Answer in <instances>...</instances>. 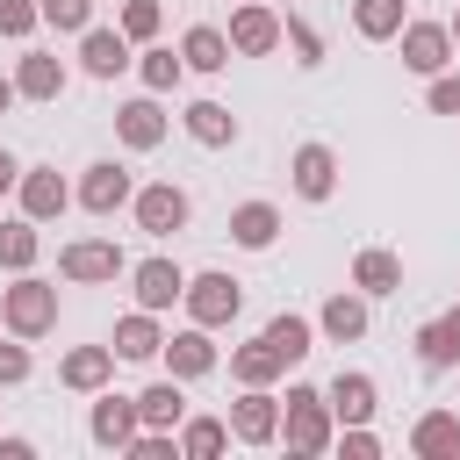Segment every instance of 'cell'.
I'll use <instances>...</instances> for the list:
<instances>
[{
	"mask_svg": "<svg viewBox=\"0 0 460 460\" xmlns=\"http://www.w3.org/2000/svg\"><path fill=\"white\" fill-rule=\"evenodd\" d=\"M0 316H7V331H14V338H43V331L58 323V288H50V280H36V273H22V280L0 295Z\"/></svg>",
	"mask_w": 460,
	"mask_h": 460,
	"instance_id": "6da1fadb",
	"label": "cell"
},
{
	"mask_svg": "<svg viewBox=\"0 0 460 460\" xmlns=\"http://www.w3.org/2000/svg\"><path fill=\"white\" fill-rule=\"evenodd\" d=\"M280 431H288V453H323V446H331V395H316V388H288V417H280Z\"/></svg>",
	"mask_w": 460,
	"mask_h": 460,
	"instance_id": "7a4b0ae2",
	"label": "cell"
},
{
	"mask_svg": "<svg viewBox=\"0 0 460 460\" xmlns=\"http://www.w3.org/2000/svg\"><path fill=\"white\" fill-rule=\"evenodd\" d=\"M180 302H187V316H194V323H208V331H216V323H230V316L244 309V288H237L230 273H194Z\"/></svg>",
	"mask_w": 460,
	"mask_h": 460,
	"instance_id": "3957f363",
	"label": "cell"
},
{
	"mask_svg": "<svg viewBox=\"0 0 460 460\" xmlns=\"http://www.w3.org/2000/svg\"><path fill=\"white\" fill-rule=\"evenodd\" d=\"M86 431H93V446H101V453H129V438L144 431V410H137L129 395H101Z\"/></svg>",
	"mask_w": 460,
	"mask_h": 460,
	"instance_id": "277c9868",
	"label": "cell"
},
{
	"mask_svg": "<svg viewBox=\"0 0 460 460\" xmlns=\"http://www.w3.org/2000/svg\"><path fill=\"white\" fill-rule=\"evenodd\" d=\"M230 438H244V446H273V438H280V402H273L266 388H244V395L230 402Z\"/></svg>",
	"mask_w": 460,
	"mask_h": 460,
	"instance_id": "5b68a950",
	"label": "cell"
},
{
	"mask_svg": "<svg viewBox=\"0 0 460 460\" xmlns=\"http://www.w3.org/2000/svg\"><path fill=\"white\" fill-rule=\"evenodd\" d=\"M65 201H72V187L58 180V165H22V216H29V223L65 216Z\"/></svg>",
	"mask_w": 460,
	"mask_h": 460,
	"instance_id": "8992f818",
	"label": "cell"
},
{
	"mask_svg": "<svg viewBox=\"0 0 460 460\" xmlns=\"http://www.w3.org/2000/svg\"><path fill=\"white\" fill-rule=\"evenodd\" d=\"M58 273H65V280H115V273H122V252H115L108 237H79V244L58 252Z\"/></svg>",
	"mask_w": 460,
	"mask_h": 460,
	"instance_id": "52a82bcc",
	"label": "cell"
},
{
	"mask_svg": "<svg viewBox=\"0 0 460 460\" xmlns=\"http://www.w3.org/2000/svg\"><path fill=\"white\" fill-rule=\"evenodd\" d=\"M129 280H137V309H151V316L187 295V273L172 259H144V266H129Z\"/></svg>",
	"mask_w": 460,
	"mask_h": 460,
	"instance_id": "ba28073f",
	"label": "cell"
},
{
	"mask_svg": "<svg viewBox=\"0 0 460 460\" xmlns=\"http://www.w3.org/2000/svg\"><path fill=\"white\" fill-rule=\"evenodd\" d=\"M79 201H86L93 216H115L122 201H137V187H129V172H122L115 158H101V165H86V180H79Z\"/></svg>",
	"mask_w": 460,
	"mask_h": 460,
	"instance_id": "9c48e42d",
	"label": "cell"
},
{
	"mask_svg": "<svg viewBox=\"0 0 460 460\" xmlns=\"http://www.w3.org/2000/svg\"><path fill=\"white\" fill-rule=\"evenodd\" d=\"M273 43H280V22H273L259 0H244V7L230 14V50H237V58H266Z\"/></svg>",
	"mask_w": 460,
	"mask_h": 460,
	"instance_id": "30bf717a",
	"label": "cell"
},
{
	"mask_svg": "<svg viewBox=\"0 0 460 460\" xmlns=\"http://www.w3.org/2000/svg\"><path fill=\"white\" fill-rule=\"evenodd\" d=\"M453 58V29H438V22H402V65L410 72H438Z\"/></svg>",
	"mask_w": 460,
	"mask_h": 460,
	"instance_id": "8fae6325",
	"label": "cell"
},
{
	"mask_svg": "<svg viewBox=\"0 0 460 460\" xmlns=\"http://www.w3.org/2000/svg\"><path fill=\"white\" fill-rule=\"evenodd\" d=\"M137 223H144L151 237H172V230L187 223V194H180L172 180H158V187H144V194H137Z\"/></svg>",
	"mask_w": 460,
	"mask_h": 460,
	"instance_id": "7c38bea8",
	"label": "cell"
},
{
	"mask_svg": "<svg viewBox=\"0 0 460 460\" xmlns=\"http://www.w3.org/2000/svg\"><path fill=\"white\" fill-rule=\"evenodd\" d=\"M79 65H86L93 79H115V72L129 65V36H122V29H79Z\"/></svg>",
	"mask_w": 460,
	"mask_h": 460,
	"instance_id": "4fadbf2b",
	"label": "cell"
},
{
	"mask_svg": "<svg viewBox=\"0 0 460 460\" xmlns=\"http://www.w3.org/2000/svg\"><path fill=\"white\" fill-rule=\"evenodd\" d=\"M115 137H122L129 151H158V144H165V108H158V101H129V108H115Z\"/></svg>",
	"mask_w": 460,
	"mask_h": 460,
	"instance_id": "5bb4252c",
	"label": "cell"
},
{
	"mask_svg": "<svg viewBox=\"0 0 460 460\" xmlns=\"http://www.w3.org/2000/svg\"><path fill=\"white\" fill-rule=\"evenodd\" d=\"M331 187H338L331 144H302V151H295V194H302V201H331Z\"/></svg>",
	"mask_w": 460,
	"mask_h": 460,
	"instance_id": "9a60e30c",
	"label": "cell"
},
{
	"mask_svg": "<svg viewBox=\"0 0 460 460\" xmlns=\"http://www.w3.org/2000/svg\"><path fill=\"white\" fill-rule=\"evenodd\" d=\"M108 374H115V345H79V352H65V367H58V381L79 388V395L108 388Z\"/></svg>",
	"mask_w": 460,
	"mask_h": 460,
	"instance_id": "2e32d148",
	"label": "cell"
},
{
	"mask_svg": "<svg viewBox=\"0 0 460 460\" xmlns=\"http://www.w3.org/2000/svg\"><path fill=\"white\" fill-rule=\"evenodd\" d=\"M165 367H172L180 381H201V374L216 367V345H208V323H194V331H180V338H165Z\"/></svg>",
	"mask_w": 460,
	"mask_h": 460,
	"instance_id": "e0dca14e",
	"label": "cell"
},
{
	"mask_svg": "<svg viewBox=\"0 0 460 460\" xmlns=\"http://www.w3.org/2000/svg\"><path fill=\"white\" fill-rule=\"evenodd\" d=\"M230 237H237L244 252H266V244L280 237V208H273V201H244V208H230Z\"/></svg>",
	"mask_w": 460,
	"mask_h": 460,
	"instance_id": "ac0fdd59",
	"label": "cell"
},
{
	"mask_svg": "<svg viewBox=\"0 0 460 460\" xmlns=\"http://www.w3.org/2000/svg\"><path fill=\"white\" fill-rule=\"evenodd\" d=\"M410 446H417L424 460H453V453H460V417H453V410H424L417 431H410Z\"/></svg>",
	"mask_w": 460,
	"mask_h": 460,
	"instance_id": "d6986e66",
	"label": "cell"
},
{
	"mask_svg": "<svg viewBox=\"0 0 460 460\" xmlns=\"http://www.w3.org/2000/svg\"><path fill=\"white\" fill-rule=\"evenodd\" d=\"M280 367H288V359L273 352V338H266V331H259L252 345H237V352H230V374H237L244 388H266V381H273Z\"/></svg>",
	"mask_w": 460,
	"mask_h": 460,
	"instance_id": "ffe728a7",
	"label": "cell"
},
{
	"mask_svg": "<svg viewBox=\"0 0 460 460\" xmlns=\"http://www.w3.org/2000/svg\"><path fill=\"white\" fill-rule=\"evenodd\" d=\"M137 410H144V431H172V424L187 417V395H180V374H172V381H151V388L137 395Z\"/></svg>",
	"mask_w": 460,
	"mask_h": 460,
	"instance_id": "44dd1931",
	"label": "cell"
},
{
	"mask_svg": "<svg viewBox=\"0 0 460 460\" xmlns=\"http://www.w3.org/2000/svg\"><path fill=\"white\" fill-rule=\"evenodd\" d=\"M187 137L208 144V151H223V144L237 137V115H230L223 101H194V108H187Z\"/></svg>",
	"mask_w": 460,
	"mask_h": 460,
	"instance_id": "7402d4cb",
	"label": "cell"
},
{
	"mask_svg": "<svg viewBox=\"0 0 460 460\" xmlns=\"http://www.w3.org/2000/svg\"><path fill=\"white\" fill-rule=\"evenodd\" d=\"M352 288L359 295H395L402 288V259L395 252H359L352 259Z\"/></svg>",
	"mask_w": 460,
	"mask_h": 460,
	"instance_id": "603a6c76",
	"label": "cell"
},
{
	"mask_svg": "<svg viewBox=\"0 0 460 460\" xmlns=\"http://www.w3.org/2000/svg\"><path fill=\"white\" fill-rule=\"evenodd\" d=\"M158 352H165V338H158L151 309H137V316L115 323V359H158Z\"/></svg>",
	"mask_w": 460,
	"mask_h": 460,
	"instance_id": "cb8c5ba5",
	"label": "cell"
},
{
	"mask_svg": "<svg viewBox=\"0 0 460 460\" xmlns=\"http://www.w3.org/2000/svg\"><path fill=\"white\" fill-rule=\"evenodd\" d=\"M331 417L367 424V417H374V374H338V381H331Z\"/></svg>",
	"mask_w": 460,
	"mask_h": 460,
	"instance_id": "d4e9b609",
	"label": "cell"
},
{
	"mask_svg": "<svg viewBox=\"0 0 460 460\" xmlns=\"http://www.w3.org/2000/svg\"><path fill=\"white\" fill-rule=\"evenodd\" d=\"M180 58H187L194 72H223V65H230V36H223V29H208V22H194V29H187V43H180Z\"/></svg>",
	"mask_w": 460,
	"mask_h": 460,
	"instance_id": "484cf974",
	"label": "cell"
},
{
	"mask_svg": "<svg viewBox=\"0 0 460 460\" xmlns=\"http://www.w3.org/2000/svg\"><path fill=\"white\" fill-rule=\"evenodd\" d=\"M352 29H359L367 43L402 36V0H352Z\"/></svg>",
	"mask_w": 460,
	"mask_h": 460,
	"instance_id": "4316f807",
	"label": "cell"
},
{
	"mask_svg": "<svg viewBox=\"0 0 460 460\" xmlns=\"http://www.w3.org/2000/svg\"><path fill=\"white\" fill-rule=\"evenodd\" d=\"M14 86H22V101H58V93H65V65H58V58H22Z\"/></svg>",
	"mask_w": 460,
	"mask_h": 460,
	"instance_id": "83f0119b",
	"label": "cell"
},
{
	"mask_svg": "<svg viewBox=\"0 0 460 460\" xmlns=\"http://www.w3.org/2000/svg\"><path fill=\"white\" fill-rule=\"evenodd\" d=\"M316 323H323V338H338V345H345V338H367V302H359V295H331Z\"/></svg>",
	"mask_w": 460,
	"mask_h": 460,
	"instance_id": "f1b7e54d",
	"label": "cell"
},
{
	"mask_svg": "<svg viewBox=\"0 0 460 460\" xmlns=\"http://www.w3.org/2000/svg\"><path fill=\"white\" fill-rule=\"evenodd\" d=\"M223 446H230V424H223V417H187V424H180V453H187V460H216Z\"/></svg>",
	"mask_w": 460,
	"mask_h": 460,
	"instance_id": "f546056e",
	"label": "cell"
},
{
	"mask_svg": "<svg viewBox=\"0 0 460 460\" xmlns=\"http://www.w3.org/2000/svg\"><path fill=\"white\" fill-rule=\"evenodd\" d=\"M417 359H424V367H460V338H453L446 316H431V323L417 331Z\"/></svg>",
	"mask_w": 460,
	"mask_h": 460,
	"instance_id": "4dcf8cb0",
	"label": "cell"
},
{
	"mask_svg": "<svg viewBox=\"0 0 460 460\" xmlns=\"http://www.w3.org/2000/svg\"><path fill=\"white\" fill-rule=\"evenodd\" d=\"M0 266L7 273H29L36 266V223L22 216V223H0Z\"/></svg>",
	"mask_w": 460,
	"mask_h": 460,
	"instance_id": "1f68e13d",
	"label": "cell"
},
{
	"mask_svg": "<svg viewBox=\"0 0 460 460\" xmlns=\"http://www.w3.org/2000/svg\"><path fill=\"white\" fill-rule=\"evenodd\" d=\"M266 338H273V352L295 367V359H309V338H316V331H309V316H273Z\"/></svg>",
	"mask_w": 460,
	"mask_h": 460,
	"instance_id": "d6a6232c",
	"label": "cell"
},
{
	"mask_svg": "<svg viewBox=\"0 0 460 460\" xmlns=\"http://www.w3.org/2000/svg\"><path fill=\"white\" fill-rule=\"evenodd\" d=\"M122 36L129 43H151L158 36V0H122Z\"/></svg>",
	"mask_w": 460,
	"mask_h": 460,
	"instance_id": "836d02e7",
	"label": "cell"
},
{
	"mask_svg": "<svg viewBox=\"0 0 460 460\" xmlns=\"http://www.w3.org/2000/svg\"><path fill=\"white\" fill-rule=\"evenodd\" d=\"M180 72H187V58H172V50H144V86H151V93L180 86Z\"/></svg>",
	"mask_w": 460,
	"mask_h": 460,
	"instance_id": "e575fe53",
	"label": "cell"
},
{
	"mask_svg": "<svg viewBox=\"0 0 460 460\" xmlns=\"http://www.w3.org/2000/svg\"><path fill=\"white\" fill-rule=\"evenodd\" d=\"M43 22V7L36 0H0V36H29Z\"/></svg>",
	"mask_w": 460,
	"mask_h": 460,
	"instance_id": "d590c367",
	"label": "cell"
},
{
	"mask_svg": "<svg viewBox=\"0 0 460 460\" xmlns=\"http://www.w3.org/2000/svg\"><path fill=\"white\" fill-rule=\"evenodd\" d=\"M36 7L50 29H86V14H93V0H36Z\"/></svg>",
	"mask_w": 460,
	"mask_h": 460,
	"instance_id": "8d00e7d4",
	"label": "cell"
},
{
	"mask_svg": "<svg viewBox=\"0 0 460 460\" xmlns=\"http://www.w3.org/2000/svg\"><path fill=\"white\" fill-rule=\"evenodd\" d=\"M129 453H137V460H180V438H172V431H137Z\"/></svg>",
	"mask_w": 460,
	"mask_h": 460,
	"instance_id": "74e56055",
	"label": "cell"
},
{
	"mask_svg": "<svg viewBox=\"0 0 460 460\" xmlns=\"http://www.w3.org/2000/svg\"><path fill=\"white\" fill-rule=\"evenodd\" d=\"M280 36H288V43H295V50H302V65H316V58H323V36H316V29H309V22H288V29H280Z\"/></svg>",
	"mask_w": 460,
	"mask_h": 460,
	"instance_id": "f35d334b",
	"label": "cell"
},
{
	"mask_svg": "<svg viewBox=\"0 0 460 460\" xmlns=\"http://www.w3.org/2000/svg\"><path fill=\"white\" fill-rule=\"evenodd\" d=\"M29 381V345H0V388Z\"/></svg>",
	"mask_w": 460,
	"mask_h": 460,
	"instance_id": "ab89813d",
	"label": "cell"
},
{
	"mask_svg": "<svg viewBox=\"0 0 460 460\" xmlns=\"http://www.w3.org/2000/svg\"><path fill=\"white\" fill-rule=\"evenodd\" d=\"M345 453H352V460H374V453H381V438H374L367 424H345Z\"/></svg>",
	"mask_w": 460,
	"mask_h": 460,
	"instance_id": "60d3db41",
	"label": "cell"
},
{
	"mask_svg": "<svg viewBox=\"0 0 460 460\" xmlns=\"http://www.w3.org/2000/svg\"><path fill=\"white\" fill-rule=\"evenodd\" d=\"M431 108L438 115H460V79H431Z\"/></svg>",
	"mask_w": 460,
	"mask_h": 460,
	"instance_id": "b9f144b4",
	"label": "cell"
},
{
	"mask_svg": "<svg viewBox=\"0 0 460 460\" xmlns=\"http://www.w3.org/2000/svg\"><path fill=\"white\" fill-rule=\"evenodd\" d=\"M29 453H36L29 438H0V460H29Z\"/></svg>",
	"mask_w": 460,
	"mask_h": 460,
	"instance_id": "7bdbcfd3",
	"label": "cell"
},
{
	"mask_svg": "<svg viewBox=\"0 0 460 460\" xmlns=\"http://www.w3.org/2000/svg\"><path fill=\"white\" fill-rule=\"evenodd\" d=\"M7 187H22V165H14L7 151H0V194H7Z\"/></svg>",
	"mask_w": 460,
	"mask_h": 460,
	"instance_id": "ee69618b",
	"label": "cell"
},
{
	"mask_svg": "<svg viewBox=\"0 0 460 460\" xmlns=\"http://www.w3.org/2000/svg\"><path fill=\"white\" fill-rule=\"evenodd\" d=\"M14 101H22V86H14V79H0V115H7Z\"/></svg>",
	"mask_w": 460,
	"mask_h": 460,
	"instance_id": "f6af8a7d",
	"label": "cell"
},
{
	"mask_svg": "<svg viewBox=\"0 0 460 460\" xmlns=\"http://www.w3.org/2000/svg\"><path fill=\"white\" fill-rule=\"evenodd\" d=\"M446 323H453V338H460V309H446Z\"/></svg>",
	"mask_w": 460,
	"mask_h": 460,
	"instance_id": "bcb514c9",
	"label": "cell"
},
{
	"mask_svg": "<svg viewBox=\"0 0 460 460\" xmlns=\"http://www.w3.org/2000/svg\"><path fill=\"white\" fill-rule=\"evenodd\" d=\"M453 43H460V14H453Z\"/></svg>",
	"mask_w": 460,
	"mask_h": 460,
	"instance_id": "7dc6e473",
	"label": "cell"
}]
</instances>
